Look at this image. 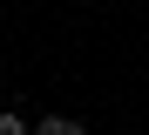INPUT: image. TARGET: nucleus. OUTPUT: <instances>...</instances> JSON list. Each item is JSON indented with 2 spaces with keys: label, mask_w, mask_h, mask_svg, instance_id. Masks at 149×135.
<instances>
[{
  "label": "nucleus",
  "mask_w": 149,
  "mask_h": 135,
  "mask_svg": "<svg viewBox=\"0 0 149 135\" xmlns=\"http://www.w3.org/2000/svg\"><path fill=\"white\" fill-rule=\"evenodd\" d=\"M34 135H88V128L74 122V115H41V122H34Z\"/></svg>",
  "instance_id": "obj_1"
},
{
  "label": "nucleus",
  "mask_w": 149,
  "mask_h": 135,
  "mask_svg": "<svg viewBox=\"0 0 149 135\" xmlns=\"http://www.w3.org/2000/svg\"><path fill=\"white\" fill-rule=\"evenodd\" d=\"M0 135H34V122H20V115H0Z\"/></svg>",
  "instance_id": "obj_2"
}]
</instances>
